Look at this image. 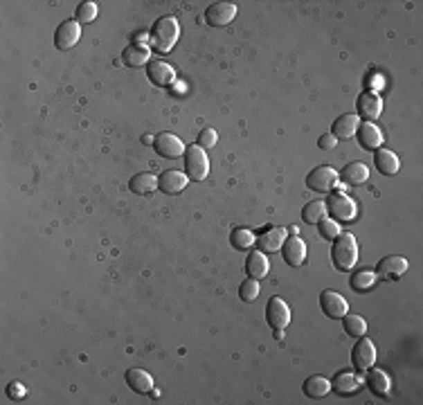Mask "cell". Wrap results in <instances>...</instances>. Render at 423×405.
Listing matches in <instances>:
<instances>
[{
  "mask_svg": "<svg viewBox=\"0 0 423 405\" xmlns=\"http://www.w3.org/2000/svg\"><path fill=\"white\" fill-rule=\"evenodd\" d=\"M284 241H286V230L284 228H268V230L261 232V237L255 239V246H257V250L270 255V252L282 250Z\"/></svg>",
  "mask_w": 423,
  "mask_h": 405,
  "instance_id": "cell-17",
  "label": "cell"
},
{
  "mask_svg": "<svg viewBox=\"0 0 423 405\" xmlns=\"http://www.w3.org/2000/svg\"><path fill=\"white\" fill-rule=\"evenodd\" d=\"M374 167L381 171L383 176H394L399 174L401 162L396 158V153L390 149H376L374 151Z\"/></svg>",
  "mask_w": 423,
  "mask_h": 405,
  "instance_id": "cell-22",
  "label": "cell"
},
{
  "mask_svg": "<svg viewBox=\"0 0 423 405\" xmlns=\"http://www.w3.org/2000/svg\"><path fill=\"white\" fill-rule=\"evenodd\" d=\"M324 214H327V205H324V201H311V203L304 205L302 221L309 223V225H318L324 219Z\"/></svg>",
  "mask_w": 423,
  "mask_h": 405,
  "instance_id": "cell-30",
  "label": "cell"
},
{
  "mask_svg": "<svg viewBox=\"0 0 423 405\" xmlns=\"http://www.w3.org/2000/svg\"><path fill=\"white\" fill-rule=\"evenodd\" d=\"M97 18V3H93V0H86V3H79L77 7V23H93Z\"/></svg>",
  "mask_w": 423,
  "mask_h": 405,
  "instance_id": "cell-33",
  "label": "cell"
},
{
  "mask_svg": "<svg viewBox=\"0 0 423 405\" xmlns=\"http://www.w3.org/2000/svg\"><path fill=\"white\" fill-rule=\"evenodd\" d=\"M336 144H338V140L333 138L331 133H324V135H320V140H318V147H320L322 151H331V149H336Z\"/></svg>",
  "mask_w": 423,
  "mask_h": 405,
  "instance_id": "cell-37",
  "label": "cell"
},
{
  "mask_svg": "<svg viewBox=\"0 0 423 405\" xmlns=\"http://www.w3.org/2000/svg\"><path fill=\"white\" fill-rule=\"evenodd\" d=\"M374 363H376L374 342L369 338H365V336H360L354 351H351V365H354L356 372H367L369 367H374Z\"/></svg>",
  "mask_w": 423,
  "mask_h": 405,
  "instance_id": "cell-6",
  "label": "cell"
},
{
  "mask_svg": "<svg viewBox=\"0 0 423 405\" xmlns=\"http://www.w3.org/2000/svg\"><path fill=\"white\" fill-rule=\"evenodd\" d=\"M356 115L363 117L367 122H374L378 115L383 111V99L381 95L376 93V90H365L363 95H358L356 99Z\"/></svg>",
  "mask_w": 423,
  "mask_h": 405,
  "instance_id": "cell-7",
  "label": "cell"
},
{
  "mask_svg": "<svg viewBox=\"0 0 423 405\" xmlns=\"http://www.w3.org/2000/svg\"><path fill=\"white\" fill-rule=\"evenodd\" d=\"M318 230H320V237L322 239H327V241H333L340 234V228H338V223L333 221V219H322L318 223Z\"/></svg>",
  "mask_w": 423,
  "mask_h": 405,
  "instance_id": "cell-35",
  "label": "cell"
},
{
  "mask_svg": "<svg viewBox=\"0 0 423 405\" xmlns=\"http://www.w3.org/2000/svg\"><path fill=\"white\" fill-rule=\"evenodd\" d=\"M410 268L408 259L405 257H399V255H392V257H383L378 261L376 266V275L383 277V279H399L405 275V270Z\"/></svg>",
  "mask_w": 423,
  "mask_h": 405,
  "instance_id": "cell-14",
  "label": "cell"
},
{
  "mask_svg": "<svg viewBox=\"0 0 423 405\" xmlns=\"http://www.w3.org/2000/svg\"><path fill=\"white\" fill-rule=\"evenodd\" d=\"M306 187H309L311 192L329 194L333 192V187H338V171L329 165L315 167L313 171H309V176H306Z\"/></svg>",
  "mask_w": 423,
  "mask_h": 405,
  "instance_id": "cell-5",
  "label": "cell"
},
{
  "mask_svg": "<svg viewBox=\"0 0 423 405\" xmlns=\"http://www.w3.org/2000/svg\"><path fill=\"white\" fill-rule=\"evenodd\" d=\"M356 138H358V144L365 151H376V149H381V144H383V133L374 122L360 124L358 131H356Z\"/></svg>",
  "mask_w": 423,
  "mask_h": 405,
  "instance_id": "cell-16",
  "label": "cell"
},
{
  "mask_svg": "<svg viewBox=\"0 0 423 405\" xmlns=\"http://www.w3.org/2000/svg\"><path fill=\"white\" fill-rule=\"evenodd\" d=\"M129 189H131L133 194H140V196L156 192V189H158V176L149 174V171H142V174H138V176L131 178Z\"/></svg>",
  "mask_w": 423,
  "mask_h": 405,
  "instance_id": "cell-26",
  "label": "cell"
},
{
  "mask_svg": "<svg viewBox=\"0 0 423 405\" xmlns=\"http://www.w3.org/2000/svg\"><path fill=\"white\" fill-rule=\"evenodd\" d=\"M358 126H360L358 115H354V113H345V115H340L336 122H333V126H331V135H333V138H336V140H349V138H354V135H356Z\"/></svg>",
  "mask_w": 423,
  "mask_h": 405,
  "instance_id": "cell-20",
  "label": "cell"
},
{
  "mask_svg": "<svg viewBox=\"0 0 423 405\" xmlns=\"http://www.w3.org/2000/svg\"><path fill=\"white\" fill-rule=\"evenodd\" d=\"M153 149L158 151V156L167 158V160H176L180 156H185V144L180 138H176L174 133H160L156 135V140H153Z\"/></svg>",
  "mask_w": 423,
  "mask_h": 405,
  "instance_id": "cell-8",
  "label": "cell"
},
{
  "mask_svg": "<svg viewBox=\"0 0 423 405\" xmlns=\"http://www.w3.org/2000/svg\"><path fill=\"white\" fill-rule=\"evenodd\" d=\"M81 39V25L77 21H63L57 32H54V45H57L59 50H70L75 48L77 41Z\"/></svg>",
  "mask_w": 423,
  "mask_h": 405,
  "instance_id": "cell-13",
  "label": "cell"
},
{
  "mask_svg": "<svg viewBox=\"0 0 423 405\" xmlns=\"http://www.w3.org/2000/svg\"><path fill=\"white\" fill-rule=\"evenodd\" d=\"M367 178H369V167L365 165V162H351V165L342 167V171L338 174V180L347 187L363 185V183H367Z\"/></svg>",
  "mask_w": 423,
  "mask_h": 405,
  "instance_id": "cell-19",
  "label": "cell"
},
{
  "mask_svg": "<svg viewBox=\"0 0 423 405\" xmlns=\"http://www.w3.org/2000/svg\"><path fill=\"white\" fill-rule=\"evenodd\" d=\"M266 320L273 329H286L291 324V309L282 297H270L266 306Z\"/></svg>",
  "mask_w": 423,
  "mask_h": 405,
  "instance_id": "cell-10",
  "label": "cell"
},
{
  "mask_svg": "<svg viewBox=\"0 0 423 405\" xmlns=\"http://www.w3.org/2000/svg\"><path fill=\"white\" fill-rule=\"evenodd\" d=\"M255 234H252L248 228H237V230H232L230 234V241H232V246L241 250V252H248V248L255 246Z\"/></svg>",
  "mask_w": 423,
  "mask_h": 405,
  "instance_id": "cell-32",
  "label": "cell"
},
{
  "mask_svg": "<svg viewBox=\"0 0 423 405\" xmlns=\"http://www.w3.org/2000/svg\"><path fill=\"white\" fill-rule=\"evenodd\" d=\"M216 140H219V138H216V131H214V129H203L201 133H198L196 144H198L201 149H212L214 144H216Z\"/></svg>",
  "mask_w": 423,
  "mask_h": 405,
  "instance_id": "cell-36",
  "label": "cell"
},
{
  "mask_svg": "<svg viewBox=\"0 0 423 405\" xmlns=\"http://www.w3.org/2000/svg\"><path fill=\"white\" fill-rule=\"evenodd\" d=\"M331 390V381H327L324 376L315 374V376H309L304 381V394L309 396V399H320Z\"/></svg>",
  "mask_w": 423,
  "mask_h": 405,
  "instance_id": "cell-28",
  "label": "cell"
},
{
  "mask_svg": "<svg viewBox=\"0 0 423 405\" xmlns=\"http://www.w3.org/2000/svg\"><path fill=\"white\" fill-rule=\"evenodd\" d=\"M365 383H367V387H369V390H372L376 396H387V394H390V387H392L387 374L381 372V369H374V367L367 369Z\"/></svg>",
  "mask_w": 423,
  "mask_h": 405,
  "instance_id": "cell-24",
  "label": "cell"
},
{
  "mask_svg": "<svg viewBox=\"0 0 423 405\" xmlns=\"http://www.w3.org/2000/svg\"><path fill=\"white\" fill-rule=\"evenodd\" d=\"M268 270H270V261L266 257V252H261V250L248 252V257H246V273H248V277L264 279L268 275Z\"/></svg>",
  "mask_w": 423,
  "mask_h": 405,
  "instance_id": "cell-21",
  "label": "cell"
},
{
  "mask_svg": "<svg viewBox=\"0 0 423 405\" xmlns=\"http://www.w3.org/2000/svg\"><path fill=\"white\" fill-rule=\"evenodd\" d=\"M187 185H189V178H187V174H183V171L167 169V171H162V174L158 176V189H160L162 194H167V196L180 194Z\"/></svg>",
  "mask_w": 423,
  "mask_h": 405,
  "instance_id": "cell-11",
  "label": "cell"
},
{
  "mask_svg": "<svg viewBox=\"0 0 423 405\" xmlns=\"http://www.w3.org/2000/svg\"><path fill=\"white\" fill-rule=\"evenodd\" d=\"M376 279H378L376 270L365 268V270H358V273L351 275L349 286L354 288V291H360V293H363V291H369V288H372V286L376 284Z\"/></svg>",
  "mask_w": 423,
  "mask_h": 405,
  "instance_id": "cell-29",
  "label": "cell"
},
{
  "mask_svg": "<svg viewBox=\"0 0 423 405\" xmlns=\"http://www.w3.org/2000/svg\"><path fill=\"white\" fill-rule=\"evenodd\" d=\"M324 205H327V214H329L336 223H351V221L356 219L358 207H356V203L351 201L347 194L333 192V194L327 198V201H324Z\"/></svg>",
  "mask_w": 423,
  "mask_h": 405,
  "instance_id": "cell-3",
  "label": "cell"
},
{
  "mask_svg": "<svg viewBox=\"0 0 423 405\" xmlns=\"http://www.w3.org/2000/svg\"><path fill=\"white\" fill-rule=\"evenodd\" d=\"M331 261L333 266L342 273H349L351 268L356 266L358 261V243L356 237L349 232H340L336 239H333V246H331Z\"/></svg>",
  "mask_w": 423,
  "mask_h": 405,
  "instance_id": "cell-1",
  "label": "cell"
},
{
  "mask_svg": "<svg viewBox=\"0 0 423 405\" xmlns=\"http://www.w3.org/2000/svg\"><path fill=\"white\" fill-rule=\"evenodd\" d=\"M149 57H151V52H149L147 45L133 43V45H129V48H124L122 63L129 68H140V66H144V63H149Z\"/></svg>",
  "mask_w": 423,
  "mask_h": 405,
  "instance_id": "cell-23",
  "label": "cell"
},
{
  "mask_svg": "<svg viewBox=\"0 0 423 405\" xmlns=\"http://www.w3.org/2000/svg\"><path fill=\"white\" fill-rule=\"evenodd\" d=\"M342 329L347 331V336L360 338V336H365V333H367V322H365V318H360V315L347 313L345 318H342Z\"/></svg>",
  "mask_w": 423,
  "mask_h": 405,
  "instance_id": "cell-31",
  "label": "cell"
},
{
  "mask_svg": "<svg viewBox=\"0 0 423 405\" xmlns=\"http://www.w3.org/2000/svg\"><path fill=\"white\" fill-rule=\"evenodd\" d=\"M358 387H360V378L351 372H340L331 381V390H336L338 394H354L358 392Z\"/></svg>",
  "mask_w": 423,
  "mask_h": 405,
  "instance_id": "cell-27",
  "label": "cell"
},
{
  "mask_svg": "<svg viewBox=\"0 0 423 405\" xmlns=\"http://www.w3.org/2000/svg\"><path fill=\"white\" fill-rule=\"evenodd\" d=\"M237 16V5L232 3H214L205 9V23L212 27H223L230 25Z\"/></svg>",
  "mask_w": 423,
  "mask_h": 405,
  "instance_id": "cell-12",
  "label": "cell"
},
{
  "mask_svg": "<svg viewBox=\"0 0 423 405\" xmlns=\"http://www.w3.org/2000/svg\"><path fill=\"white\" fill-rule=\"evenodd\" d=\"M320 309L324 311V315L331 320H342L349 311L347 300L336 291H324L320 293Z\"/></svg>",
  "mask_w": 423,
  "mask_h": 405,
  "instance_id": "cell-9",
  "label": "cell"
},
{
  "mask_svg": "<svg viewBox=\"0 0 423 405\" xmlns=\"http://www.w3.org/2000/svg\"><path fill=\"white\" fill-rule=\"evenodd\" d=\"M147 77L151 79V84L165 88V86H171L176 81V70L165 61L153 59V61L147 63Z\"/></svg>",
  "mask_w": 423,
  "mask_h": 405,
  "instance_id": "cell-15",
  "label": "cell"
},
{
  "mask_svg": "<svg viewBox=\"0 0 423 405\" xmlns=\"http://www.w3.org/2000/svg\"><path fill=\"white\" fill-rule=\"evenodd\" d=\"M282 250H284V261L288 266L300 268L306 261V243L300 237H286Z\"/></svg>",
  "mask_w": 423,
  "mask_h": 405,
  "instance_id": "cell-18",
  "label": "cell"
},
{
  "mask_svg": "<svg viewBox=\"0 0 423 405\" xmlns=\"http://www.w3.org/2000/svg\"><path fill=\"white\" fill-rule=\"evenodd\" d=\"M126 383H129L131 390L138 394H147L153 390V378L149 372H144V369H129V372H126Z\"/></svg>",
  "mask_w": 423,
  "mask_h": 405,
  "instance_id": "cell-25",
  "label": "cell"
},
{
  "mask_svg": "<svg viewBox=\"0 0 423 405\" xmlns=\"http://www.w3.org/2000/svg\"><path fill=\"white\" fill-rule=\"evenodd\" d=\"M180 36V23L176 16H162L151 27V45L160 54L171 52Z\"/></svg>",
  "mask_w": 423,
  "mask_h": 405,
  "instance_id": "cell-2",
  "label": "cell"
},
{
  "mask_svg": "<svg viewBox=\"0 0 423 405\" xmlns=\"http://www.w3.org/2000/svg\"><path fill=\"white\" fill-rule=\"evenodd\" d=\"M239 297L243 302H255L259 297V279L248 277L246 282L239 286Z\"/></svg>",
  "mask_w": 423,
  "mask_h": 405,
  "instance_id": "cell-34",
  "label": "cell"
},
{
  "mask_svg": "<svg viewBox=\"0 0 423 405\" xmlns=\"http://www.w3.org/2000/svg\"><path fill=\"white\" fill-rule=\"evenodd\" d=\"M207 171H210V160H207L205 149H201L198 144L185 149V174L189 180L194 183H201L207 178Z\"/></svg>",
  "mask_w": 423,
  "mask_h": 405,
  "instance_id": "cell-4",
  "label": "cell"
}]
</instances>
